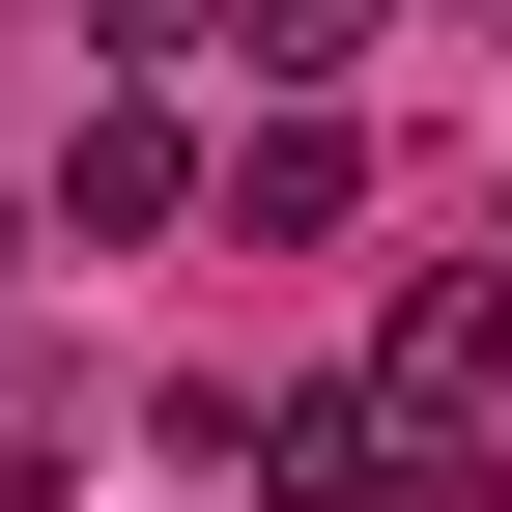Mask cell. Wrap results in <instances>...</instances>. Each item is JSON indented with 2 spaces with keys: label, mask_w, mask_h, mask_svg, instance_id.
<instances>
[{
  "label": "cell",
  "mask_w": 512,
  "mask_h": 512,
  "mask_svg": "<svg viewBox=\"0 0 512 512\" xmlns=\"http://www.w3.org/2000/svg\"><path fill=\"white\" fill-rule=\"evenodd\" d=\"M86 29H114V57H228V0H86Z\"/></svg>",
  "instance_id": "6"
},
{
  "label": "cell",
  "mask_w": 512,
  "mask_h": 512,
  "mask_svg": "<svg viewBox=\"0 0 512 512\" xmlns=\"http://www.w3.org/2000/svg\"><path fill=\"white\" fill-rule=\"evenodd\" d=\"M512 370V285H399V399H484Z\"/></svg>",
  "instance_id": "4"
},
{
  "label": "cell",
  "mask_w": 512,
  "mask_h": 512,
  "mask_svg": "<svg viewBox=\"0 0 512 512\" xmlns=\"http://www.w3.org/2000/svg\"><path fill=\"white\" fill-rule=\"evenodd\" d=\"M0 512H57V456H29V427H0Z\"/></svg>",
  "instance_id": "7"
},
{
  "label": "cell",
  "mask_w": 512,
  "mask_h": 512,
  "mask_svg": "<svg viewBox=\"0 0 512 512\" xmlns=\"http://www.w3.org/2000/svg\"><path fill=\"white\" fill-rule=\"evenodd\" d=\"M57 228H86V256L200 228V143H171V114H86V143H57Z\"/></svg>",
  "instance_id": "3"
},
{
  "label": "cell",
  "mask_w": 512,
  "mask_h": 512,
  "mask_svg": "<svg viewBox=\"0 0 512 512\" xmlns=\"http://www.w3.org/2000/svg\"><path fill=\"white\" fill-rule=\"evenodd\" d=\"M456 29H484V57H512V0H456Z\"/></svg>",
  "instance_id": "8"
},
{
  "label": "cell",
  "mask_w": 512,
  "mask_h": 512,
  "mask_svg": "<svg viewBox=\"0 0 512 512\" xmlns=\"http://www.w3.org/2000/svg\"><path fill=\"white\" fill-rule=\"evenodd\" d=\"M285 484H342V512H484V399H285Z\"/></svg>",
  "instance_id": "1"
},
{
  "label": "cell",
  "mask_w": 512,
  "mask_h": 512,
  "mask_svg": "<svg viewBox=\"0 0 512 512\" xmlns=\"http://www.w3.org/2000/svg\"><path fill=\"white\" fill-rule=\"evenodd\" d=\"M370 29H399V0H228V57H256V86H342Z\"/></svg>",
  "instance_id": "5"
},
{
  "label": "cell",
  "mask_w": 512,
  "mask_h": 512,
  "mask_svg": "<svg viewBox=\"0 0 512 512\" xmlns=\"http://www.w3.org/2000/svg\"><path fill=\"white\" fill-rule=\"evenodd\" d=\"M0 285H29V228H0Z\"/></svg>",
  "instance_id": "9"
},
{
  "label": "cell",
  "mask_w": 512,
  "mask_h": 512,
  "mask_svg": "<svg viewBox=\"0 0 512 512\" xmlns=\"http://www.w3.org/2000/svg\"><path fill=\"white\" fill-rule=\"evenodd\" d=\"M200 200H228V256H342V228H370V143H342V114L285 86V114H256V143L200 171Z\"/></svg>",
  "instance_id": "2"
}]
</instances>
